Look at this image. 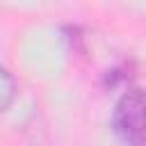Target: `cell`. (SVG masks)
<instances>
[{
	"label": "cell",
	"instance_id": "6da1fadb",
	"mask_svg": "<svg viewBox=\"0 0 146 146\" xmlns=\"http://www.w3.org/2000/svg\"><path fill=\"white\" fill-rule=\"evenodd\" d=\"M114 130L128 146H144V94L130 89L114 110Z\"/></svg>",
	"mask_w": 146,
	"mask_h": 146
},
{
	"label": "cell",
	"instance_id": "7a4b0ae2",
	"mask_svg": "<svg viewBox=\"0 0 146 146\" xmlns=\"http://www.w3.org/2000/svg\"><path fill=\"white\" fill-rule=\"evenodd\" d=\"M14 96H16V82H14L11 73L5 66H0V114L11 105Z\"/></svg>",
	"mask_w": 146,
	"mask_h": 146
}]
</instances>
